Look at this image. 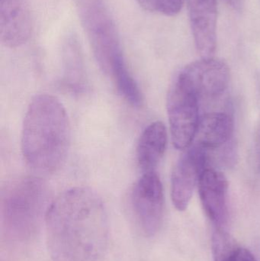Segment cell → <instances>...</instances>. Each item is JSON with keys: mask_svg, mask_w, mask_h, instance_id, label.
Listing matches in <instances>:
<instances>
[{"mask_svg": "<svg viewBox=\"0 0 260 261\" xmlns=\"http://www.w3.org/2000/svg\"><path fill=\"white\" fill-rule=\"evenodd\" d=\"M167 130L160 121H156L146 127L137 144V165L143 173L155 171L161 161L167 146Z\"/></svg>", "mask_w": 260, "mask_h": 261, "instance_id": "7c38bea8", "label": "cell"}, {"mask_svg": "<svg viewBox=\"0 0 260 261\" xmlns=\"http://www.w3.org/2000/svg\"><path fill=\"white\" fill-rule=\"evenodd\" d=\"M63 58L64 85L73 93H82L86 87V75L80 50L76 41L67 43Z\"/></svg>", "mask_w": 260, "mask_h": 261, "instance_id": "5bb4252c", "label": "cell"}, {"mask_svg": "<svg viewBox=\"0 0 260 261\" xmlns=\"http://www.w3.org/2000/svg\"><path fill=\"white\" fill-rule=\"evenodd\" d=\"M142 8L151 12L174 16L182 10L185 0H135Z\"/></svg>", "mask_w": 260, "mask_h": 261, "instance_id": "2e32d148", "label": "cell"}, {"mask_svg": "<svg viewBox=\"0 0 260 261\" xmlns=\"http://www.w3.org/2000/svg\"><path fill=\"white\" fill-rule=\"evenodd\" d=\"M46 237L53 261H102L109 239L108 213L102 198L87 187H74L49 205Z\"/></svg>", "mask_w": 260, "mask_h": 261, "instance_id": "6da1fadb", "label": "cell"}, {"mask_svg": "<svg viewBox=\"0 0 260 261\" xmlns=\"http://www.w3.org/2000/svg\"><path fill=\"white\" fill-rule=\"evenodd\" d=\"M227 4L230 5L233 9L241 10L244 6V0H225Z\"/></svg>", "mask_w": 260, "mask_h": 261, "instance_id": "ac0fdd59", "label": "cell"}, {"mask_svg": "<svg viewBox=\"0 0 260 261\" xmlns=\"http://www.w3.org/2000/svg\"><path fill=\"white\" fill-rule=\"evenodd\" d=\"M198 193L203 210L216 228H224L228 217V181L221 172L208 167L200 176Z\"/></svg>", "mask_w": 260, "mask_h": 261, "instance_id": "30bf717a", "label": "cell"}, {"mask_svg": "<svg viewBox=\"0 0 260 261\" xmlns=\"http://www.w3.org/2000/svg\"><path fill=\"white\" fill-rule=\"evenodd\" d=\"M184 150L171 176V199L180 212L189 206L200 176L208 167L207 150L194 144Z\"/></svg>", "mask_w": 260, "mask_h": 261, "instance_id": "ba28073f", "label": "cell"}, {"mask_svg": "<svg viewBox=\"0 0 260 261\" xmlns=\"http://www.w3.org/2000/svg\"><path fill=\"white\" fill-rule=\"evenodd\" d=\"M212 252L214 261H258L224 228H216L212 234Z\"/></svg>", "mask_w": 260, "mask_h": 261, "instance_id": "9a60e30c", "label": "cell"}, {"mask_svg": "<svg viewBox=\"0 0 260 261\" xmlns=\"http://www.w3.org/2000/svg\"><path fill=\"white\" fill-rule=\"evenodd\" d=\"M32 22L27 0L0 2V41L10 48L27 42L32 35Z\"/></svg>", "mask_w": 260, "mask_h": 261, "instance_id": "8fae6325", "label": "cell"}, {"mask_svg": "<svg viewBox=\"0 0 260 261\" xmlns=\"http://www.w3.org/2000/svg\"><path fill=\"white\" fill-rule=\"evenodd\" d=\"M0 208L6 234L15 241L28 240L46 216L48 190L36 176H20L2 189Z\"/></svg>", "mask_w": 260, "mask_h": 261, "instance_id": "3957f363", "label": "cell"}, {"mask_svg": "<svg viewBox=\"0 0 260 261\" xmlns=\"http://www.w3.org/2000/svg\"><path fill=\"white\" fill-rule=\"evenodd\" d=\"M191 29L201 58L214 57L217 47L216 0H186Z\"/></svg>", "mask_w": 260, "mask_h": 261, "instance_id": "9c48e42d", "label": "cell"}, {"mask_svg": "<svg viewBox=\"0 0 260 261\" xmlns=\"http://www.w3.org/2000/svg\"><path fill=\"white\" fill-rule=\"evenodd\" d=\"M255 158H256V168L257 173L260 174V119L256 128L255 137Z\"/></svg>", "mask_w": 260, "mask_h": 261, "instance_id": "e0dca14e", "label": "cell"}, {"mask_svg": "<svg viewBox=\"0 0 260 261\" xmlns=\"http://www.w3.org/2000/svg\"><path fill=\"white\" fill-rule=\"evenodd\" d=\"M198 101L177 77L168 93L166 108L172 144L178 150H186L195 140L200 120Z\"/></svg>", "mask_w": 260, "mask_h": 261, "instance_id": "5b68a950", "label": "cell"}, {"mask_svg": "<svg viewBox=\"0 0 260 261\" xmlns=\"http://www.w3.org/2000/svg\"><path fill=\"white\" fill-rule=\"evenodd\" d=\"M198 99H214L225 91L230 81V70L222 60L201 58L183 69L177 76Z\"/></svg>", "mask_w": 260, "mask_h": 261, "instance_id": "52a82bcc", "label": "cell"}, {"mask_svg": "<svg viewBox=\"0 0 260 261\" xmlns=\"http://www.w3.org/2000/svg\"><path fill=\"white\" fill-rule=\"evenodd\" d=\"M130 203L137 226L145 236L152 237L160 229L164 213L163 184L156 171L143 173L135 182Z\"/></svg>", "mask_w": 260, "mask_h": 261, "instance_id": "8992f818", "label": "cell"}, {"mask_svg": "<svg viewBox=\"0 0 260 261\" xmlns=\"http://www.w3.org/2000/svg\"><path fill=\"white\" fill-rule=\"evenodd\" d=\"M70 124L61 101L49 94L35 96L27 107L21 133L26 164L39 173L57 171L70 145Z\"/></svg>", "mask_w": 260, "mask_h": 261, "instance_id": "7a4b0ae2", "label": "cell"}, {"mask_svg": "<svg viewBox=\"0 0 260 261\" xmlns=\"http://www.w3.org/2000/svg\"><path fill=\"white\" fill-rule=\"evenodd\" d=\"M235 122L227 112H213L200 118L195 135V144L207 150L222 147L230 141Z\"/></svg>", "mask_w": 260, "mask_h": 261, "instance_id": "4fadbf2b", "label": "cell"}, {"mask_svg": "<svg viewBox=\"0 0 260 261\" xmlns=\"http://www.w3.org/2000/svg\"><path fill=\"white\" fill-rule=\"evenodd\" d=\"M82 12L98 64L103 73L112 78L127 66L114 24L97 0H89Z\"/></svg>", "mask_w": 260, "mask_h": 261, "instance_id": "277c9868", "label": "cell"}]
</instances>
